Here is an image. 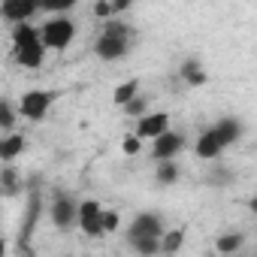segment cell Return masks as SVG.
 <instances>
[{"label": "cell", "mask_w": 257, "mask_h": 257, "mask_svg": "<svg viewBox=\"0 0 257 257\" xmlns=\"http://www.w3.org/2000/svg\"><path fill=\"white\" fill-rule=\"evenodd\" d=\"M131 43H134V28L127 25V22H106L100 37L94 40V55L106 64H115L121 58H127V52H131Z\"/></svg>", "instance_id": "obj_1"}, {"label": "cell", "mask_w": 257, "mask_h": 257, "mask_svg": "<svg viewBox=\"0 0 257 257\" xmlns=\"http://www.w3.org/2000/svg\"><path fill=\"white\" fill-rule=\"evenodd\" d=\"M13 61L25 70H40L46 64V46L40 40L37 25H16L13 28Z\"/></svg>", "instance_id": "obj_2"}, {"label": "cell", "mask_w": 257, "mask_h": 257, "mask_svg": "<svg viewBox=\"0 0 257 257\" xmlns=\"http://www.w3.org/2000/svg\"><path fill=\"white\" fill-rule=\"evenodd\" d=\"M40 40L46 46V52H64L70 49V43L76 40V22L70 16H49L40 25Z\"/></svg>", "instance_id": "obj_3"}, {"label": "cell", "mask_w": 257, "mask_h": 257, "mask_svg": "<svg viewBox=\"0 0 257 257\" xmlns=\"http://www.w3.org/2000/svg\"><path fill=\"white\" fill-rule=\"evenodd\" d=\"M58 100V91H49V88H34V91H25L16 103V112L28 121H43L52 109V103Z\"/></svg>", "instance_id": "obj_4"}, {"label": "cell", "mask_w": 257, "mask_h": 257, "mask_svg": "<svg viewBox=\"0 0 257 257\" xmlns=\"http://www.w3.org/2000/svg\"><path fill=\"white\" fill-rule=\"evenodd\" d=\"M76 212H79V200H76V197H70V194H64V191H58V194L52 197L49 218H52L55 230H61V233L73 230V227H76Z\"/></svg>", "instance_id": "obj_5"}, {"label": "cell", "mask_w": 257, "mask_h": 257, "mask_svg": "<svg viewBox=\"0 0 257 257\" xmlns=\"http://www.w3.org/2000/svg\"><path fill=\"white\" fill-rule=\"evenodd\" d=\"M167 230L161 212H137L131 227H127V242L131 239H161Z\"/></svg>", "instance_id": "obj_6"}, {"label": "cell", "mask_w": 257, "mask_h": 257, "mask_svg": "<svg viewBox=\"0 0 257 257\" xmlns=\"http://www.w3.org/2000/svg\"><path fill=\"white\" fill-rule=\"evenodd\" d=\"M76 227L85 236L100 239L103 236V206L97 200H82L79 203V212H76Z\"/></svg>", "instance_id": "obj_7"}, {"label": "cell", "mask_w": 257, "mask_h": 257, "mask_svg": "<svg viewBox=\"0 0 257 257\" xmlns=\"http://www.w3.org/2000/svg\"><path fill=\"white\" fill-rule=\"evenodd\" d=\"M185 146H188V140H185L179 131H167V134H161L158 140H152V161H155V164H161V161H176V158L185 152Z\"/></svg>", "instance_id": "obj_8"}, {"label": "cell", "mask_w": 257, "mask_h": 257, "mask_svg": "<svg viewBox=\"0 0 257 257\" xmlns=\"http://www.w3.org/2000/svg\"><path fill=\"white\" fill-rule=\"evenodd\" d=\"M40 13L37 0H4L0 4V19H4L7 25H31V19Z\"/></svg>", "instance_id": "obj_9"}, {"label": "cell", "mask_w": 257, "mask_h": 257, "mask_svg": "<svg viewBox=\"0 0 257 257\" xmlns=\"http://www.w3.org/2000/svg\"><path fill=\"white\" fill-rule=\"evenodd\" d=\"M170 131V112H146L140 121H137V140H158L161 134Z\"/></svg>", "instance_id": "obj_10"}, {"label": "cell", "mask_w": 257, "mask_h": 257, "mask_svg": "<svg viewBox=\"0 0 257 257\" xmlns=\"http://www.w3.org/2000/svg\"><path fill=\"white\" fill-rule=\"evenodd\" d=\"M212 131L218 134L221 146L230 149V146H236V143L245 137V124H242V118H236V115H224V118H218V121L212 124Z\"/></svg>", "instance_id": "obj_11"}, {"label": "cell", "mask_w": 257, "mask_h": 257, "mask_svg": "<svg viewBox=\"0 0 257 257\" xmlns=\"http://www.w3.org/2000/svg\"><path fill=\"white\" fill-rule=\"evenodd\" d=\"M194 155H197L200 161H218V158L224 155V146H221V140H218V134L212 131V127H206V131L197 137Z\"/></svg>", "instance_id": "obj_12"}, {"label": "cell", "mask_w": 257, "mask_h": 257, "mask_svg": "<svg viewBox=\"0 0 257 257\" xmlns=\"http://www.w3.org/2000/svg\"><path fill=\"white\" fill-rule=\"evenodd\" d=\"M179 76H182V82L188 88H203L209 82V73H206V67H203L200 58H185L182 67H179Z\"/></svg>", "instance_id": "obj_13"}, {"label": "cell", "mask_w": 257, "mask_h": 257, "mask_svg": "<svg viewBox=\"0 0 257 257\" xmlns=\"http://www.w3.org/2000/svg\"><path fill=\"white\" fill-rule=\"evenodd\" d=\"M22 188H25V182H22V176L13 164L0 167V197H19Z\"/></svg>", "instance_id": "obj_14"}, {"label": "cell", "mask_w": 257, "mask_h": 257, "mask_svg": "<svg viewBox=\"0 0 257 257\" xmlns=\"http://www.w3.org/2000/svg\"><path fill=\"white\" fill-rule=\"evenodd\" d=\"M25 134H19V131H13V134H7V137H0V161L4 164H13L22 152H25Z\"/></svg>", "instance_id": "obj_15"}, {"label": "cell", "mask_w": 257, "mask_h": 257, "mask_svg": "<svg viewBox=\"0 0 257 257\" xmlns=\"http://www.w3.org/2000/svg\"><path fill=\"white\" fill-rule=\"evenodd\" d=\"M242 248H245V233H242V230H230V233H221V236L215 239V251L224 254V257H233V254H239Z\"/></svg>", "instance_id": "obj_16"}, {"label": "cell", "mask_w": 257, "mask_h": 257, "mask_svg": "<svg viewBox=\"0 0 257 257\" xmlns=\"http://www.w3.org/2000/svg\"><path fill=\"white\" fill-rule=\"evenodd\" d=\"M182 245H185V230H182V227L164 230V236L158 239V254H161V257H173V254H179Z\"/></svg>", "instance_id": "obj_17"}, {"label": "cell", "mask_w": 257, "mask_h": 257, "mask_svg": "<svg viewBox=\"0 0 257 257\" xmlns=\"http://www.w3.org/2000/svg\"><path fill=\"white\" fill-rule=\"evenodd\" d=\"M124 10H131V4H127V0H115V4H112V0H97V4H94V19H100V22L106 25V22H112L118 13H124Z\"/></svg>", "instance_id": "obj_18"}, {"label": "cell", "mask_w": 257, "mask_h": 257, "mask_svg": "<svg viewBox=\"0 0 257 257\" xmlns=\"http://www.w3.org/2000/svg\"><path fill=\"white\" fill-rule=\"evenodd\" d=\"M134 97H140V79H127V82L115 85V91H112V103H115L118 109H124Z\"/></svg>", "instance_id": "obj_19"}, {"label": "cell", "mask_w": 257, "mask_h": 257, "mask_svg": "<svg viewBox=\"0 0 257 257\" xmlns=\"http://www.w3.org/2000/svg\"><path fill=\"white\" fill-rule=\"evenodd\" d=\"M179 164L176 161H161L158 164V170H155V182L158 185H176L179 182Z\"/></svg>", "instance_id": "obj_20"}, {"label": "cell", "mask_w": 257, "mask_h": 257, "mask_svg": "<svg viewBox=\"0 0 257 257\" xmlns=\"http://www.w3.org/2000/svg\"><path fill=\"white\" fill-rule=\"evenodd\" d=\"M16 118H19L16 103H13V100H7V97H0V131L13 134V131H16Z\"/></svg>", "instance_id": "obj_21"}, {"label": "cell", "mask_w": 257, "mask_h": 257, "mask_svg": "<svg viewBox=\"0 0 257 257\" xmlns=\"http://www.w3.org/2000/svg\"><path fill=\"white\" fill-rule=\"evenodd\" d=\"M127 248L137 257H158V239H131Z\"/></svg>", "instance_id": "obj_22"}, {"label": "cell", "mask_w": 257, "mask_h": 257, "mask_svg": "<svg viewBox=\"0 0 257 257\" xmlns=\"http://www.w3.org/2000/svg\"><path fill=\"white\" fill-rule=\"evenodd\" d=\"M40 13H52V16H67L73 7H76V0H43V4H37Z\"/></svg>", "instance_id": "obj_23"}, {"label": "cell", "mask_w": 257, "mask_h": 257, "mask_svg": "<svg viewBox=\"0 0 257 257\" xmlns=\"http://www.w3.org/2000/svg\"><path fill=\"white\" fill-rule=\"evenodd\" d=\"M146 106H149V100H146V97H134V100L127 103V106H124L121 112H124L127 118H137V121H140V118L146 115Z\"/></svg>", "instance_id": "obj_24"}, {"label": "cell", "mask_w": 257, "mask_h": 257, "mask_svg": "<svg viewBox=\"0 0 257 257\" xmlns=\"http://www.w3.org/2000/svg\"><path fill=\"white\" fill-rule=\"evenodd\" d=\"M118 227H121V215L115 209H103V236L106 233H115Z\"/></svg>", "instance_id": "obj_25"}, {"label": "cell", "mask_w": 257, "mask_h": 257, "mask_svg": "<svg viewBox=\"0 0 257 257\" xmlns=\"http://www.w3.org/2000/svg\"><path fill=\"white\" fill-rule=\"evenodd\" d=\"M121 152H124V155H140V152H143V143H140L134 134H127L124 143H121Z\"/></svg>", "instance_id": "obj_26"}, {"label": "cell", "mask_w": 257, "mask_h": 257, "mask_svg": "<svg viewBox=\"0 0 257 257\" xmlns=\"http://www.w3.org/2000/svg\"><path fill=\"white\" fill-rule=\"evenodd\" d=\"M0 257H7V239L0 236Z\"/></svg>", "instance_id": "obj_27"}, {"label": "cell", "mask_w": 257, "mask_h": 257, "mask_svg": "<svg viewBox=\"0 0 257 257\" xmlns=\"http://www.w3.org/2000/svg\"><path fill=\"white\" fill-rule=\"evenodd\" d=\"M67 257H73V254H67Z\"/></svg>", "instance_id": "obj_28"}, {"label": "cell", "mask_w": 257, "mask_h": 257, "mask_svg": "<svg viewBox=\"0 0 257 257\" xmlns=\"http://www.w3.org/2000/svg\"><path fill=\"white\" fill-rule=\"evenodd\" d=\"M233 257H239V254H233Z\"/></svg>", "instance_id": "obj_29"}, {"label": "cell", "mask_w": 257, "mask_h": 257, "mask_svg": "<svg viewBox=\"0 0 257 257\" xmlns=\"http://www.w3.org/2000/svg\"><path fill=\"white\" fill-rule=\"evenodd\" d=\"M28 257H31V254H28Z\"/></svg>", "instance_id": "obj_30"}]
</instances>
